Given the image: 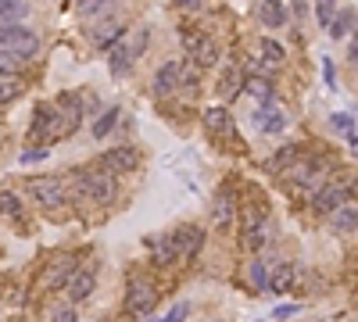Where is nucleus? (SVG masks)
Masks as SVG:
<instances>
[{
  "instance_id": "1",
  "label": "nucleus",
  "mask_w": 358,
  "mask_h": 322,
  "mask_svg": "<svg viewBox=\"0 0 358 322\" xmlns=\"http://www.w3.org/2000/svg\"><path fill=\"white\" fill-rule=\"evenodd\" d=\"M154 301H158V290L154 283H147L143 276H129V290H125V308H129L133 315H147L154 308Z\"/></svg>"
},
{
  "instance_id": "2",
  "label": "nucleus",
  "mask_w": 358,
  "mask_h": 322,
  "mask_svg": "<svg viewBox=\"0 0 358 322\" xmlns=\"http://www.w3.org/2000/svg\"><path fill=\"white\" fill-rule=\"evenodd\" d=\"M29 193H33V201H36L39 208H47V211H54V208L65 204V186H61L57 179H51V176L33 179V183H29Z\"/></svg>"
},
{
  "instance_id": "3",
  "label": "nucleus",
  "mask_w": 358,
  "mask_h": 322,
  "mask_svg": "<svg viewBox=\"0 0 358 322\" xmlns=\"http://www.w3.org/2000/svg\"><path fill=\"white\" fill-rule=\"evenodd\" d=\"M82 193H90V201L97 204H111L115 193H118V183H115V172H93V176L82 179Z\"/></svg>"
},
{
  "instance_id": "4",
  "label": "nucleus",
  "mask_w": 358,
  "mask_h": 322,
  "mask_svg": "<svg viewBox=\"0 0 358 322\" xmlns=\"http://www.w3.org/2000/svg\"><path fill=\"white\" fill-rule=\"evenodd\" d=\"M100 165L115 172V176H122V172H136L140 168V150L136 147H111L100 154Z\"/></svg>"
},
{
  "instance_id": "5",
  "label": "nucleus",
  "mask_w": 358,
  "mask_h": 322,
  "mask_svg": "<svg viewBox=\"0 0 358 322\" xmlns=\"http://www.w3.org/2000/svg\"><path fill=\"white\" fill-rule=\"evenodd\" d=\"M344 197H348V183H326L319 193H315V201H312V211H319V215H330V211H337L344 204Z\"/></svg>"
},
{
  "instance_id": "6",
  "label": "nucleus",
  "mask_w": 358,
  "mask_h": 322,
  "mask_svg": "<svg viewBox=\"0 0 358 322\" xmlns=\"http://www.w3.org/2000/svg\"><path fill=\"white\" fill-rule=\"evenodd\" d=\"M255 125H262V133H283V129H287V115L276 107V100L265 97L258 104V111H255Z\"/></svg>"
},
{
  "instance_id": "7",
  "label": "nucleus",
  "mask_w": 358,
  "mask_h": 322,
  "mask_svg": "<svg viewBox=\"0 0 358 322\" xmlns=\"http://www.w3.org/2000/svg\"><path fill=\"white\" fill-rule=\"evenodd\" d=\"M179 75H183V64L179 61H165L154 72V93L158 97H172L179 90Z\"/></svg>"
},
{
  "instance_id": "8",
  "label": "nucleus",
  "mask_w": 358,
  "mask_h": 322,
  "mask_svg": "<svg viewBox=\"0 0 358 322\" xmlns=\"http://www.w3.org/2000/svg\"><path fill=\"white\" fill-rule=\"evenodd\" d=\"M57 115H61V129H65V136H72L79 122H82V100L75 93H65L57 100Z\"/></svg>"
},
{
  "instance_id": "9",
  "label": "nucleus",
  "mask_w": 358,
  "mask_h": 322,
  "mask_svg": "<svg viewBox=\"0 0 358 322\" xmlns=\"http://www.w3.org/2000/svg\"><path fill=\"white\" fill-rule=\"evenodd\" d=\"M93 283H97L93 269H75V276L69 279V301L72 305H82V301L93 294Z\"/></svg>"
},
{
  "instance_id": "10",
  "label": "nucleus",
  "mask_w": 358,
  "mask_h": 322,
  "mask_svg": "<svg viewBox=\"0 0 358 322\" xmlns=\"http://www.w3.org/2000/svg\"><path fill=\"white\" fill-rule=\"evenodd\" d=\"M172 240H176V247H179V254L186 258V262H194V254L201 251L204 236H201V229H197V226H179Z\"/></svg>"
},
{
  "instance_id": "11",
  "label": "nucleus",
  "mask_w": 358,
  "mask_h": 322,
  "mask_svg": "<svg viewBox=\"0 0 358 322\" xmlns=\"http://www.w3.org/2000/svg\"><path fill=\"white\" fill-rule=\"evenodd\" d=\"M258 21L265 29H283L287 26V4L283 0H262L258 4Z\"/></svg>"
},
{
  "instance_id": "12",
  "label": "nucleus",
  "mask_w": 358,
  "mask_h": 322,
  "mask_svg": "<svg viewBox=\"0 0 358 322\" xmlns=\"http://www.w3.org/2000/svg\"><path fill=\"white\" fill-rule=\"evenodd\" d=\"M72 276H75V258L65 254V258H57V262L51 265V272H47V287H51V290H65Z\"/></svg>"
},
{
  "instance_id": "13",
  "label": "nucleus",
  "mask_w": 358,
  "mask_h": 322,
  "mask_svg": "<svg viewBox=\"0 0 358 322\" xmlns=\"http://www.w3.org/2000/svg\"><path fill=\"white\" fill-rule=\"evenodd\" d=\"M133 61H136V54H133V43H129V36H122L115 47H111V72H118V75H125L133 69Z\"/></svg>"
},
{
  "instance_id": "14",
  "label": "nucleus",
  "mask_w": 358,
  "mask_h": 322,
  "mask_svg": "<svg viewBox=\"0 0 358 322\" xmlns=\"http://www.w3.org/2000/svg\"><path fill=\"white\" fill-rule=\"evenodd\" d=\"M233 193L229 190H219V197H215V229H229V222H233Z\"/></svg>"
},
{
  "instance_id": "15",
  "label": "nucleus",
  "mask_w": 358,
  "mask_h": 322,
  "mask_svg": "<svg viewBox=\"0 0 358 322\" xmlns=\"http://www.w3.org/2000/svg\"><path fill=\"white\" fill-rule=\"evenodd\" d=\"M240 93H244V72H240V69H226L222 79H219V97L233 100V97H240Z\"/></svg>"
},
{
  "instance_id": "16",
  "label": "nucleus",
  "mask_w": 358,
  "mask_h": 322,
  "mask_svg": "<svg viewBox=\"0 0 358 322\" xmlns=\"http://www.w3.org/2000/svg\"><path fill=\"white\" fill-rule=\"evenodd\" d=\"M190 54H194V64H197V69H212V64L219 61V47H215V39H208V36L197 39V47H194Z\"/></svg>"
},
{
  "instance_id": "17",
  "label": "nucleus",
  "mask_w": 358,
  "mask_h": 322,
  "mask_svg": "<svg viewBox=\"0 0 358 322\" xmlns=\"http://www.w3.org/2000/svg\"><path fill=\"white\" fill-rule=\"evenodd\" d=\"M330 226H333V233H355L358 229V211L341 204L337 211H330Z\"/></svg>"
},
{
  "instance_id": "18",
  "label": "nucleus",
  "mask_w": 358,
  "mask_h": 322,
  "mask_svg": "<svg viewBox=\"0 0 358 322\" xmlns=\"http://www.w3.org/2000/svg\"><path fill=\"white\" fill-rule=\"evenodd\" d=\"M36 39L29 29L22 26H0V51H11V47H22V43Z\"/></svg>"
},
{
  "instance_id": "19",
  "label": "nucleus",
  "mask_w": 358,
  "mask_h": 322,
  "mask_svg": "<svg viewBox=\"0 0 358 322\" xmlns=\"http://www.w3.org/2000/svg\"><path fill=\"white\" fill-rule=\"evenodd\" d=\"M326 29H330L333 39H344V36L355 29V11H351V8H337V15H333V21H330Z\"/></svg>"
},
{
  "instance_id": "20",
  "label": "nucleus",
  "mask_w": 358,
  "mask_h": 322,
  "mask_svg": "<svg viewBox=\"0 0 358 322\" xmlns=\"http://www.w3.org/2000/svg\"><path fill=\"white\" fill-rule=\"evenodd\" d=\"M204 125H208V133H229V129H233V118H229L226 107H208Z\"/></svg>"
},
{
  "instance_id": "21",
  "label": "nucleus",
  "mask_w": 358,
  "mask_h": 322,
  "mask_svg": "<svg viewBox=\"0 0 358 322\" xmlns=\"http://www.w3.org/2000/svg\"><path fill=\"white\" fill-rule=\"evenodd\" d=\"M125 36V29L118 26V21L111 18V21H104V26L93 33V39H97V47H115V43Z\"/></svg>"
},
{
  "instance_id": "22",
  "label": "nucleus",
  "mask_w": 358,
  "mask_h": 322,
  "mask_svg": "<svg viewBox=\"0 0 358 322\" xmlns=\"http://www.w3.org/2000/svg\"><path fill=\"white\" fill-rule=\"evenodd\" d=\"M269 287L276 290V294H287L294 287V269L290 265H276V269L269 272Z\"/></svg>"
},
{
  "instance_id": "23",
  "label": "nucleus",
  "mask_w": 358,
  "mask_h": 322,
  "mask_svg": "<svg viewBox=\"0 0 358 322\" xmlns=\"http://www.w3.org/2000/svg\"><path fill=\"white\" fill-rule=\"evenodd\" d=\"M118 125V107H108V111H104L97 122H93V129L90 133L97 136V140H104V136H111V129Z\"/></svg>"
},
{
  "instance_id": "24",
  "label": "nucleus",
  "mask_w": 358,
  "mask_h": 322,
  "mask_svg": "<svg viewBox=\"0 0 358 322\" xmlns=\"http://www.w3.org/2000/svg\"><path fill=\"white\" fill-rule=\"evenodd\" d=\"M115 4L118 0H79V15L82 18H100V15H108Z\"/></svg>"
},
{
  "instance_id": "25",
  "label": "nucleus",
  "mask_w": 358,
  "mask_h": 322,
  "mask_svg": "<svg viewBox=\"0 0 358 322\" xmlns=\"http://www.w3.org/2000/svg\"><path fill=\"white\" fill-rule=\"evenodd\" d=\"M22 15H26L22 0H0V26H15Z\"/></svg>"
},
{
  "instance_id": "26",
  "label": "nucleus",
  "mask_w": 358,
  "mask_h": 322,
  "mask_svg": "<svg viewBox=\"0 0 358 322\" xmlns=\"http://www.w3.org/2000/svg\"><path fill=\"white\" fill-rule=\"evenodd\" d=\"M247 283L255 287V290H265V287H269V265L262 262V258L247 265Z\"/></svg>"
},
{
  "instance_id": "27",
  "label": "nucleus",
  "mask_w": 358,
  "mask_h": 322,
  "mask_svg": "<svg viewBox=\"0 0 358 322\" xmlns=\"http://www.w3.org/2000/svg\"><path fill=\"white\" fill-rule=\"evenodd\" d=\"M197 72H201V69H197L194 61H190V64H183V75H179V90H183L186 97H197V86H201V82H197Z\"/></svg>"
},
{
  "instance_id": "28",
  "label": "nucleus",
  "mask_w": 358,
  "mask_h": 322,
  "mask_svg": "<svg viewBox=\"0 0 358 322\" xmlns=\"http://www.w3.org/2000/svg\"><path fill=\"white\" fill-rule=\"evenodd\" d=\"M22 79H15V75H0V104H8L15 97H22Z\"/></svg>"
},
{
  "instance_id": "29",
  "label": "nucleus",
  "mask_w": 358,
  "mask_h": 322,
  "mask_svg": "<svg viewBox=\"0 0 358 322\" xmlns=\"http://www.w3.org/2000/svg\"><path fill=\"white\" fill-rule=\"evenodd\" d=\"M294 161H298V147H280L265 165H269L272 172H283V168H287V165H294Z\"/></svg>"
},
{
  "instance_id": "30",
  "label": "nucleus",
  "mask_w": 358,
  "mask_h": 322,
  "mask_svg": "<svg viewBox=\"0 0 358 322\" xmlns=\"http://www.w3.org/2000/svg\"><path fill=\"white\" fill-rule=\"evenodd\" d=\"M0 211H4L8 219H18V215H22V201H18L11 190H0Z\"/></svg>"
},
{
  "instance_id": "31",
  "label": "nucleus",
  "mask_w": 358,
  "mask_h": 322,
  "mask_svg": "<svg viewBox=\"0 0 358 322\" xmlns=\"http://www.w3.org/2000/svg\"><path fill=\"white\" fill-rule=\"evenodd\" d=\"M244 93H247V97L265 100V97H272V86H269L265 79H244Z\"/></svg>"
},
{
  "instance_id": "32",
  "label": "nucleus",
  "mask_w": 358,
  "mask_h": 322,
  "mask_svg": "<svg viewBox=\"0 0 358 322\" xmlns=\"http://www.w3.org/2000/svg\"><path fill=\"white\" fill-rule=\"evenodd\" d=\"M262 57H265L269 64H280V61L287 57V51L280 47L276 39H269V36H265V39H262Z\"/></svg>"
},
{
  "instance_id": "33",
  "label": "nucleus",
  "mask_w": 358,
  "mask_h": 322,
  "mask_svg": "<svg viewBox=\"0 0 358 322\" xmlns=\"http://www.w3.org/2000/svg\"><path fill=\"white\" fill-rule=\"evenodd\" d=\"M333 15H337V0H315V21L319 26H330Z\"/></svg>"
},
{
  "instance_id": "34",
  "label": "nucleus",
  "mask_w": 358,
  "mask_h": 322,
  "mask_svg": "<svg viewBox=\"0 0 358 322\" xmlns=\"http://www.w3.org/2000/svg\"><path fill=\"white\" fill-rule=\"evenodd\" d=\"M262 222H265V211H262L258 204L244 208V233H247V229H255V226H262Z\"/></svg>"
},
{
  "instance_id": "35",
  "label": "nucleus",
  "mask_w": 358,
  "mask_h": 322,
  "mask_svg": "<svg viewBox=\"0 0 358 322\" xmlns=\"http://www.w3.org/2000/svg\"><path fill=\"white\" fill-rule=\"evenodd\" d=\"M44 158H47V147H26V150H22V165L44 161Z\"/></svg>"
},
{
  "instance_id": "36",
  "label": "nucleus",
  "mask_w": 358,
  "mask_h": 322,
  "mask_svg": "<svg viewBox=\"0 0 358 322\" xmlns=\"http://www.w3.org/2000/svg\"><path fill=\"white\" fill-rule=\"evenodd\" d=\"M186 315H190V308H186V305H176L168 315H161V319H154V322H183Z\"/></svg>"
},
{
  "instance_id": "37",
  "label": "nucleus",
  "mask_w": 358,
  "mask_h": 322,
  "mask_svg": "<svg viewBox=\"0 0 358 322\" xmlns=\"http://www.w3.org/2000/svg\"><path fill=\"white\" fill-rule=\"evenodd\" d=\"M330 122H333V129H341V133H351V129H355V118H351V115H341V111H337Z\"/></svg>"
},
{
  "instance_id": "38",
  "label": "nucleus",
  "mask_w": 358,
  "mask_h": 322,
  "mask_svg": "<svg viewBox=\"0 0 358 322\" xmlns=\"http://www.w3.org/2000/svg\"><path fill=\"white\" fill-rule=\"evenodd\" d=\"M172 4H176L179 11H201V4H204V0H172Z\"/></svg>"
},
{
  "instance_id": "39",
  "label": "nucleus",
  "mask_w": 358,
  "mask_h": 322,
  "mask_svg": "<svg viewBox=\"0 0 358 322\" xmlns=\"http://www.w3.org/2000/svg\"><path fill=\"white\" fill-rule=\"evenodd\" d=\"M290 8H294V18H305L308 15V0H290Z\"/></svg>"
},
{
  "instance_id": "40",
  "label": "nucleus",
  "mask_w": 358,
  "mask_h": 322,
  "mask_svg": "<svg viewBox=\"0 0 358 322\" xmlns=\"http://www.w3.org/2000/svg\"><path fill=\"white\" fill-rule=\"evenodd\" d=\"M298 312H301L298 305H280V308H276V319H290V315H298Z\"/></svg>"
},
{
  "instance_id": "41",
  "label": "nucleus",
  "mask_w": 358,
  "mask_h": 322,
  "mask_svg": "<svg viewBox=\"0 0 358 322\" xmlns=\"http://www.w3.org/2000/svg\"><path fill=\"white\" fill-rule=\"evenodd\" d=\"M348 61H351V64H358V29H355V36H351V51H348Z\"/></svg>"
},
{
  "instance_id": "42",
  "label": "nucleus",
  "mask_w": 358,
  "mask_h": 322,
  "mask_svg": "<svg viewBox=\"0 0 358 322\" xmlns=\"http://www.w3.org/2000/svg\"><path fill=\"white\" fill-rule=\"evenodd\" d=\"M54 322H75V312H72V308H61V312L54 315Z\"/></svg>"
},
{
  "instance_id": "43",
  "label": "nucleus",
  "mask_w": 358,
  "mask_h": 322,
  "mask_svg": "<svg viewBox=\"0 0 358 322\" xmlns=\"http://www.w3.org/2000/svg\"><path fill=\"white\" fill-rule=\"evenodd\" d=\"M323 69H326V72H323V75H326V82L333 86V82H337V75H333V61H323Z\"/></svg>"
},
{
  "instance_id": "44",
  "label": "nucleus",
  "mask_w": 358,
  "mask_h": 322,
  "mask_svg": "<svg viewBox=\"0 0 358 322\" xmlns=\"http://www.w3.org/2000/svg\"><path fill=\"white\" fill-rule=\"evenodd\" d=\"M351 150H355V154H358V136H351Z\"/></svg>"
},
{
  "instance_id": "45",
  "label": "nucleus",
  "mask_w": 358,
  "mask_h": 322,
  "mask_svg": "<svg viewBox=\"0 0 358 322\" xmlns=\"http://www.w3.org/2000/svg\"><path fill=\"white\" fill-rule=\"evenodd\" d=\"M0 75H8V69H0Z\"/></svg>"
}]
</instances>
